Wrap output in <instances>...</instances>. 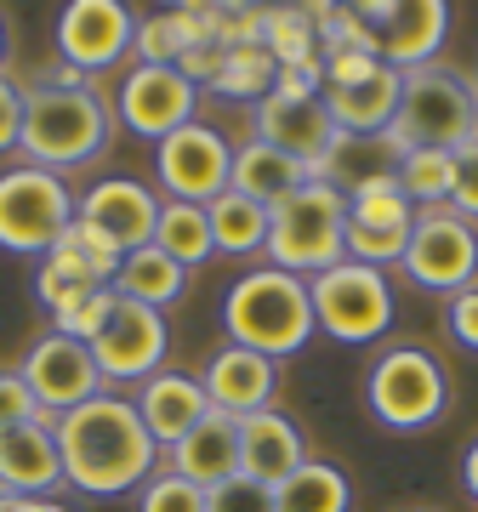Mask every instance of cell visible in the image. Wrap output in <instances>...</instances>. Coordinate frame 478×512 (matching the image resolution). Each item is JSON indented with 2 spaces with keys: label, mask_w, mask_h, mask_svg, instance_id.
<instances>
[{
  "label": "cell",
  "mask_w": 478,
  "mask_h": 512,
  "mask_svg": "<svg viewBox=\"0 0 478 512\" xmlns=\"http://www.w3.org/2000/svg\"><path fill=\"white\" fill-rule=\"evenodd\" d=\"M211 512H279L274 507V484L234 473L228 484H217V490H211Z\"/></svg>",
  "instance_id": "f35d334b"
},
{
  "label": "cell",
  "mask_w": 478,
  "mask_h": 512,
  "mask_svg": "<svg viewBox=\"0 0 478 512\" xmlns=\"http://www.w3.org/2000/svg\"><path fill=\"white\" fill-rule=\"evenodd\" d=\"M92 291H109V285H103V279H97L74 251H63V245H57L52 256H40L35 296H40V308H46V313L69 308V302H80V296H92Z\"/></svg>",
  "instance_id": "836d02e7"
},
{
  "label": "cell",
  "mask_w": 478,
  "mask_h": 512,
  "mask_svg": "<svg viewBox=\"0 0 478 512\" xmlns=\"http://www.w3.org/2000/svg\"><path fill=\"white\" fill-rule=\"evenodd\" d=\"M194 109H200V86H188L177 69L137 63L120 86V120L148 143H166L171 131L194 126Z\"/></svg>",
  "instance_id": "2e32d148"
},
{
  "label": "cell",
  "mask_w": 478,
  "mask_h": 512,
  "mask_svg": "<svg viewBox=\"0 0 478 512\" xmlns=\"http://www.w3.org/2000/svg\"><path fill=\"white\" fill-rule=\"evenodd\" d=\"M154 171H160L166 200L211 205L217 194H228V177H234V143H228L217 126L194 120V126L171 131L166 143L154 148Z\"/></svg>",
  "instance_id": "8fae6325"
},
{
  "label": "cell",
  "mask_w": 478,
  "mask_h": 512,
  "mask_svg": "<svg viewBox=\"0 0 478 512\" xmlns=\"http://www.w3.org/2000/svg\"><path fill=\"white\" fill-rule=\"evenodd\" d=\"M461 478H467V495L478 501V439H473V450H467V461H461Z\"/></svg>",
  "instance_id": "f6af8a7d"
},
{
  "label": "cell",
  "mask_w": 478,
  "mask_h": 512,
  "mask_svg": "<svg viewBox=\"0 0 478 512\" xmlns=\"http://www.w3.org/2000/svg\"><path fill=\"white\" fill-rule=\"evenodd\" d=\"M166 348H171L166 313L114 296L109 325L97 330V342H92V359H97V370H103V382H137V387H143L148 376L160 370Z\"/></svg>",
  "instance_id": "5bb4252c"
},
{
  "label": "cell",
  "mask_w": 478,
  "mask_h": 512,
  "mask_svg": "<svg viewBox=\"0 0 478 512\" xmlns=\"http://www.w3.org/2000/svg\"><path fill=\"white\" fill-rule=\"evenodd\" d=\"M154 245L183 262V268H200L217 256V239H211V217L205 205H188V200H160V222H154Z\"/></svg>",
  "instance_id": "4316f807"
},
{
  "label": "cell",
  "mask_w": 478,
  "mask_h": 512,
  "mask_svg": "<svg viewBox=\"0 0 478 512\" xmlns=\"http://www.w3.org/2000/svg\"><path fill=\"white\" fill-rule=\"evenodd\" d=\"M478 137V80H467L450 63H427V69L405 74V97H399V114L393 126L382 131V143L393 154H410V148H439V154H456Z\"/></svg>",
  "instance_id": "277c9868"
},
{
  "label": "cell",
  "mask_w": 478,
  "mask_h": 512,
  "mask_svg": "<svg viewBox=\"0 0 478 512\" xmlns=\"http://www.w3.org/2000/svg\"><path fill=\"white\" fill-rule=\"evenodd\" d=\"M393 177H399V188H405V200L416 211H444L450 205V188H456V154L410 148V154H399Z\"/></svg>",
  "instance_id": "4dcf8cb0"
},
{
  "label": "cell",
  "mask_w": 478,
  "mask_h": 512,
  "mask_svg": "<svg viewBox=\"0 0 478 512\" xmlns=\"http://www.w3.org/2000/svg\"><path fill=\"white\" fill-rule=\"evenodd\" d=\"M348 222H359V228H393V234H410V228H416V205L405 200L399 177L382 171V177H365V183L348 188Z\"/></svg>",
  "instance_id": "f546056e"
},
{
  "label": "cell",
  "mask_w": 478,
  "mask_h": 512,
  "mask_svg": "<svg viewBox=\"0 0 478 512\" xmlns=\"http://www.w3.org/2000/svg\"><path fill=\"white\" fill-rule=\"evenodd\" d=\"M0 512H52V501H35V495H0Z\"/></svg>",
  "instance_id": "ee69618b"
},
{
  "label": "cell",
  "mask_w": 478,
  "mask_h": 512,
  "mask_svg": "<svg viewBox=\"0 0 478 512\" xmlns=\"http://www.w3.org/2000/svg\"><path fill=\"white\" fill-rule=\"evenodd\" d=\"M74 211H80V200L57 171H40V165L0 171V251L52 256L69 234Z\"/></svg>",
  "instance_id": "8992f818"
},
{
  "label": "cell",
  "mask_w": 478,
  "mask_h": 512,
  "mask_svg": "<svg viewBox=\"0 0 478 512\" xmlns=\"http://www.w3.org/2000/svg\"><path fill=\"white\" fill-rule=\"evenodd\" d=\"M399 97H405V74L382 63L359 86H331L325 92V109H331L342 137H382L393 126V114H399Z\"/></svg>",
  "instance_id": "603a6c76"
},
{
  "label": "cell",
  "mask_w": 478,
  "mask_h": 512,
  "mask_svg": "<svg viewBox=\"0 0 478 512\" xmlns=\"http://www.w3.org/2000/svg\"><path fill=\"white\" fill-rule=\"evenodd\" d=\"M23 387L35 393V404L46 410V416H69V410H80L86 399H97V393H109V382H103V370H97L92 348L86 342H74V336H40L35 348H29V359H23Z\"/></svg>",
  "instance_id": "7c38bea8"
},
{
  "label": "cell",
  "mask_w": 478,
  "mask_h": 512,
  "mask_svg": "<svg viewBox=\"0 0 478 512\" xmlns=\"http://www.w3.org/2000/svg\"><path fill=\"white\" fill-rule=\"evenodd\" d=\"M262 46L279 69H308V63H325L319 57V29H313L308 6H268V23H262Z\"/></svg>",
  "instance_id": "1f68e13d"
},
{
  "label": "cell",
  "mask_w": 478,
  "mask_h": 512,
  "mask_svg": "<svg viewBox=\"0 0 478 512\" xmlns=\"http://www.w3.org/2000/svg\"><path fill=\"white\" fill-rule=\"evenodd\" d=\"M450 211L467 222H478V137L467 148H456V188H450Z\"/></svg>",
  "instance_id": "ab89813d"
},
{
  "label": "cell",
  "mask_w": 478,
  "mask_h": 512,
  "mask_svg": "<svg viewBox=\"0 0 478 512\" xmlns=\"http://www.w3.org/2000/svg\"><path fill=\"white\" fill-rule=\"evenodd\" d=\"M57 456H63V484L80 495H126L143 490L160 467V444L148 439L137 404L120 393H97L80 410L57 416Z\"/></svg>",
  "instance_id": "6da1fadb"
},
{
  "label": "cell",
  "mask_w": 478,
  "mask_h": 512,
  "mask_svg": "<svg viewBox=\"0 0 478 512\" xmlns=\"http://www.w3.org/2000/svg\"><path fill=\"white\" fill-rule=\"evenodd\" d=\"M114 131L109 103L92 92V86H29L23 92V165H40V171H74L103 154Z\"/></svg>",
  "instance_id": "3957f363"
},
{
  "label": "cell",
  "mask_w": 478,
  "mask_h": 512,
  "mask_svg": "<svg viewBox=\"0 0 478 512\" xmlns=\"http://www.w3.org/2000/svg\"><path fill=\"white\" fill-rule=\"evenodd\" d=\"M63 251L80 256V262H86V268H92V274L103 279V285H114L120 262H126V251H120V245H114L109 234H97L92 222H80V217L69 222V234H63Z\"/></svg>",
  "instance_id": "8d00e7d4"
},
{
  "label": "cell",
  "mask_w": 478,
  "mask_h": 512,
  "mask_svg": "<svg viewBox=\"0 0 478 512\" xmlns=\"http://www.w3.org/2000/svg\"><path fill=\"white\" fill-rule=\"evenodd\" d=\"M348 501H353L348 478L331 461H302L285 484H274L279 512H348Z\"/></svg>",
  "instance_id": "f1b7e54d"
},
{
  "label": "cell",
  "mask_w": 478,
  "mask_h": 512,
  "mask_svg": "<svg viewBox=\"0 0 478 512\" xmlns=\"http://www.w3.org/2000/svg\"><path fill=\"white\" fill-rule=\"evenodd\" d=\"M211 217V239H217L222 256H251V251H268V205L245 200V194H217L205 205Z\"/></svg>",
  "instance_id": "83f0119b"
},
{
  "label": "cell",
  "mask_w": 478,
  "mask_h": 512,
  "mask_svg": "<svg viewBox=\"0 0 478 512\" xmlns=\"http://www.w3.org/2000/svg\"><path fill=\"white\" fill-rule=\"evenodd\" d=\"M0 74H6V18H0Z\"/></svg>",
  "instance_id": "bcb514c9"
},
{
  "label": "cell",
  "mask_w": 478,
  "mask_h": 512,
  "mask_svg": "<svg viewBox=\"0 0 478 512\" xmlns=\"http://www.w3.org/2000/svg\"><path fill=\"white\" fill-rule=\"evenodd\" d=\"M399 268L422 291H439V296L467 291V285H478V228L467 217H456L450 205L444 211H416V228H410Z\"/></svg>",
  "instance_id": "9c48e42d"
},
{
  "label": "cell",
  "mask_w": 478,
  "mask_h": 512,
  "mask_svg": "<svg viewBox=\"0 0 478 512\" xmlns=\"http://www.w3.org/2000/svg\"><path fill=\"white\" fill-rule=\"evenodd\" d=\"M80 222H92L97 234H109L120 251H143L154 245V222H160V194L137 177H103L80 194Z\"/></svg>",
  "instance_id": "e0dca14e"
},
{
  "label": "cell",
  "mask_w": 478,
  "mask_h": 512,
  "mask_svg": "<svg viewBox=\"0 0 478 512\" xmlns=\"http://www.w3.org/2000/svg\"><path fill=\"white\" fill-rule=\"evenodd\" d=\"M257 143L291 154L296 165H308V177H325L342 148V131H336L325 97H279L268 92L257 103Z\"/></svg>",
  "instance_id": "4fadbf2b"
},
{
  "label": "cell",
  "mask_w": 478,
  "mask_h": 512,
  "mask_svg": "<svg viewBox=\"0 0 478 512\" xmlns=\"http://www.w3.org/2000/svg\"><path fill=\"white\" fill-rule=\"evenodd\" d=\"M444 365L427 348H387L365 376V404L370 416L393 433H422L444 416Z\"/></svg>",
  "instance_id": "52a82bcc"
},
{
  "label": "cell",
  "mask_w": 478,
  "mask_h": 512,
  "mask_svg": "<svg viewBox=\"0 0 478 512\" xmlns=\"http://www.w3.org/2000/svg\"><path fill=\"white\" fill-rule=\"evenodd\" d=\"M137 416H143L148 439L171 450L177 439H188L205 416H211V399H205L200 376H183V370H154L143 387H137Z\"/></svg>",
  "instance_id": "ffe728a7"
},
{
  "label": "cell",
  "mask_w": 478,
  "mask_h": 512,
  "mask_svg": "<svg viewBox=\"0 0 478 512\" xmlns=\"http://www.w3.org/2000/svg\"><path fill=\"white\" fill-rule=\"evenodd\" d=\"M109 291L126 296V302H143V308H154V313H166L171 302L188 291V268L171 262L160 245H143V251H126V262H120V274H114Z\"/></svg>",
  "instance_id": "484cf974"
},
{
  "label": "cell",
  "mask_w": 478,
  "mask_h": 512,
  "mask_svg": "<svg viewBox=\"0 0 478 512\" xmlns=\"http://www.w3.org/2000/svg\"><path fill=\"white\" fill-rule=\"evenodd\" d=\"M370 29V46L387 69L416 74L427 63H439L444 29H450V6L444 0H370V6H353Z\"/></svg>",
  "instance_id": "30bf717a"
},
{
  "label": "cell",
  "mask_w": 478,
  "mask_h": 512,
  "mask_svg": "<svg viewBox=\"0 0 478 512\" xmlns=\"http://www.w3.org/2000/svg\"><path fill=\"white\" fill-rule=\"evenodd\" d=\"M348 194L313 177L268 211V262L296 279H313L348 256Z\"/></svg>",
  "instance_id": "5b68a950"
},
{
  "label": "cell",
  "mask_w": 478,
  "mask_h": 512,
  "mask_svg": "<svg viewBox=\"0 0 478 512\" xmlns=\"http://www.w3.org/2000/svg\"><path fill=\"white\" fill-rule=\"evenodd\" d=\"M302 461H308V450H302V433H296L291 416H279V410H257V416L239 421V473H245V478L285 484Z\"/></svg>",
  "instance_id": "7402d4cb"
},
{
  "label": "cell",
  "mask_w": 478,
  "mask_h": 512,
  "mask_svg": "<svg viewBox=\"0 0 478 512\" xmlns=\"http://www.w3.org/2000/svg\"><path fill=\"white\" fill-rule=\"evenodd\" d=\"M222 330L234 348H251L262 359H291V353L308 348L313 325V296H308V279L285 274V268H251L239 274L222 296Z\"/></svg>",
  "instance_id": "7a4b0ae2"
},
{
  "label": "cell",
  "mask_w": 478,
  "mask_h": 512,
  "mask_svg": "<svg viewBox=\"0 0 478 512\" xmlns=\"http://www.w3.org/2000/svg\"><path fill=\"white\" fill-rule=\"evenodd\" d=\"M205 23H211V46L234 52V46H262V23H268V6H205Z\"/></svg>",
  "instance_id": "e575fe53"
},
{
  "label": "cell",
  "mask_w": 478,
  "mask_h": 512,
  "mask_svg": "<svg viewBox=\"0 0 478 512\" xmlns=\"http://www.w3.org/2000/svg\"><path fill=\"white\" fill-rule=\"evenodd\" d=\"M205 399H211V410H222V416H257V410H274V393H279V365L274 359H262V353L251 348H217L211 353V365H205L200 376Z\"/></svg>",
  "instance_id": "ac0fdd59"
},
{
  "label": "cell",
  "mask_w": 478,
  "mask_h": 512,
  "mask_svg": "<svg viewBox=\"0 0 478 512\" xmlns=\"http://www.w3.org/2000/svg\"><path fill=\"white\" fill-rule=\"evenodd\" d=\"M52 512H69V507H57V501H52Z\"/></svg>",
  "instance_id": "7dc6e473"
},
{
  "label": "cell",
  "mask_w": 478,
  "mask_h": 512,
  "mask_svg": "<svg viewBox=\"0 0 478 512\" xmlns=\"http://www.w3.org/2000/svg\"><path fill=\"white\" fill-rule=\"evenodd\" d=\"M302 183H313V177H308V165H296L291 154H279V148L257 143V137L234 148V177H228V188L245 194V200H257V205L274 211V205L291 200Z\"/></svg>",
  "instance_id": "cb8c5ba5"
},
{
  "label": "cell",
  "mask_w": 478,
  "mask_h": 512,
  "mask_svg": "<svg viewBox=\"0 0 478 512\" xmlns=\"http://www.w3.org/2000/svg\"><path fill=\"white\" fill-rule=\"evenodd\" d=\"M57 421L40 410L35 421H18L0 433V495H46L63 484V456H57Z\"/></svg>",
  "instance_id": "d6986e66"
},
{
  "label": "cell",
  "mask_w": 478,
  "mask_h": 512,
  "mask_svg": "<svg viewBox=\"0 0 478 512\" xmlns=\"http://www.w3.org/2000/svg\"><path fill=\"white\" fill-rule=\"evenodd\" d=\"M166 456H171V473L188 478V484H200V490L211 495L217 484H228V478L239 473V421L211 410L188 439L171 444Z\"/></svg>",
  "instance_id": "44dd1931"
},
{
  "label": "cell",
  "mask_w": 478,
  "mask_h": 512,
  "mask_svg": "<svg viewBox=\"0 0 478 512\" xmlns=\"http://www.w3.org/2000/svg\"><path fill=\"white\" fill-rule=\"evenodd\" d=\"M18 137H23V92L12 74H0V154L18 148Z\"/></svg>",
  "instance_id": "b9f144b4"
},
{
  "label": "cell",
  "mask_w": 478,
  "mask_h": 512,
  "mask_svg": "<svg viewBox=\"0 0 478 512\" xmlns=\"http://www.w3.org/2000/svg\"><path fill=\"white\" fill-rule=\"evenodd\" d=\"M137 512H211V495L200 484H188L166 467V473H154L137 495Z\"/></svg>",
  "instance_id": "d590c367"
},
{
  "label": "cell",
  "mask_w": 478,
  "mask_h": 512,
  "mask_svg": "<svg viewBox=\"0 0 478 512\" xmlns=\"http://www.w3.org/2000/svg\"><path fill=\"white\" fill-rule=\"evenodd\" d=\"M35 416H40V404L23 387V376H0V433L18 427V421H35Z\"/></svg>",
  "instance_id": "60d3db41"
},
{
  "label": "cell",
  "mask_w": 478,
  "mask_h": 512,
  "mask_svg": "<svg viewBox=\"0 0 478 512\" xmlns=\"http://www.w3.org/2000/svg\"><path fill=\"white\" fill-rule=\"evenodd\" d=\"M450 336H456L461 348L478 353V285H467V291L450 296Z\"/></svg>",
  "instance_id": "7bdbcfd3"
},
{
  "label": "cell",
  "mask_w": 478,
  "mask_h": 512,
  "mask_svg": "<svg viewBox=\"0 0 478 512\" xmlns=\"http://www.w3.org/2000/svg\"><path fill=\"white\" fill-rule=\"evenodd\" d=\"M131 35H137V18L120 0H74L57 18V52L74 74H97L120 63L131 52Z\"/></svg>",
  "instance_id": "9a60e30c"
},
{
  "label": "cell",
  "mask_w": 478,
  "mask_h": 512,
  "mask_svg": "<svg viewBox=\"0 0 478 512\" xmlns=\"http://www.w3.org/2000/svg\"><path fill=\"white\" fill-rule=\"evenodd\" d=\"M194 46H211V23H205V6H171V12H154V18L137 23L131 35V52L154 63V69H177Z\"/></svg>",
  "instance_id": "d4e9b609"
},
{
  "label": "cell",
  "mask_w": 478,
  "mask_h": 512,
  "mask_svg": "<svg viewBox=\"0 0 478 512\" xmlns=\"http://www.w3.org/2000/svg\"><path fill=\"white\" fill-rule=\"evenodd\" d=\"M274 80H279V63L268 57V46H234V52H222V69L211 80V92L239 97V103H262L274 92Z\"/></svg>",
  "instance_id": "d6a6232c"
},
{
  "label": "cell",
  "mask_w": 478,
  "mask_h": 512,
  "mask_svg": "<svg viewBox=\"0 0 478 512\" xmlns=\"http://www.w3.org/2000/svg\"><path fill=\"white\" fill-rule=\"evenodd\" d=\"M313 296V325L336 336V342H376L387 325H393V285H387L382 268H365V262H336L325 274L308 279Z\"/></svg>",
  "instance_id": "ba28073f"
},
{
  "label": "cell",
  "mask_w": 478,
  "mask_h": 512,
  "mask_svg": "<svg viewBox=\"0 0 478 512\" xmlns=\"http://www.w3.org/2000/svg\"><path fill=\"white\" fill-rule=\"evenodd\" d=\"M109 313H114V291H92V296H80V302H69V308H57V313H52V330H57V336H74V342H86V348H92L97 330L109 325Z\"/></svg>",
  "instance_id": "74e56055"
}]
</instances>
